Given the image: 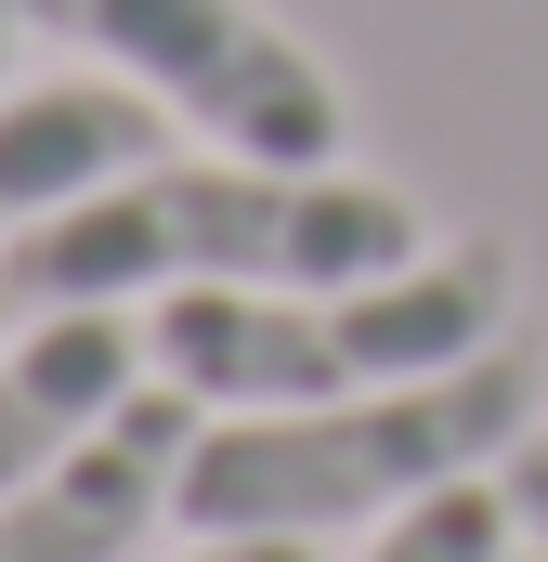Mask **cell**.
I'll list each match as a JSON object with an SVG mask.
<instances>
[{"label": "cell", "instance_id": "obj_13", "mask_svg": "<svg viewBox=\"0 0 548 562\" xmlns=\"http://www.w3.org/2000/svg\"><path fill=\"white\" fill-rule=\"evenodd\" d=\"M510 562H548V550H510Z\"/></svg>", "mask_w": 548, "mask_h": 562}, {"label": "cell", "instance_id": "obj_8", "mask_svg": "<svg viewBox=\"0 0 548 562\" xmlns=\"http://www.w3.org/2000/svg\"><path fill=\"white\" fill-rule=\"evenodd\" d=\"M510 550H523V510H510L496 471H470V484H444V497L392 510L379 550H353V562H510Z\"/></svg>", "mask_w": 548, "mask_h": 562}, {"label": "cell", "instance_id": "obj_3", "mask_svg": "<svg viewBox=\"0 0 548 562\" xmlns=\"http://www.w3.org/2000/svg\"><path fill=\"white\" fill-rule=\"evenodd\" d=\"M510 288L523 276L496 236H444V249L353 276V288H170L144 314V367L170 393H196L209 419L340 406V393H392V380H444V367L496 353Z\"/></svg>", "mask_w": 548, "mask_h": 562}, {"label": "cell", "instance_id": "obj_4", "mask_svg": "<svg viewBox=\"0 0 548 562\" xmlns=\"http://www.w3.org/2000/svg\"><path fill=\"white\" fill-rule=\"evenodd\" d=\"M39 40L118 66L170 119L222 157H274V170H340L353 105L327 79V53L300 26H274L262 0H13Z\"/></svg>", "mask_w": 548, "mask_h": 562}, {"label": "cell", "instance_id": "obj_6", "mask_svg": "<svg viewBox=\"0 0 548 562\" xmlns=\"http://www.w3.org/2000/svg\"><path fill=\"white\" fill-rule=\"evenodd\" d=\"M144 380V327L132 301H79V314H26L13 340H0V497L13 484H39L66 445H92V431L132 406Z\"/></svg>", "mask_w": 548, "mask_h": 562}, {"label": "cell", "instance_id": "obj_5", "mask_svg": "<svg viewBox=\"0 0 548 562\" xmlns=\"http://www.w3.org/2000/svg\"><path fill=\"white\" fill-rule=\"evenodd\" d=\"M196 393L144 380L92 445H66L39 484L0 497V562H144L183 524V458H196Z\"/></svg>", "mask_w": 548, "mask_h": 562}, {"label": "cell", "instance_id": "obj_9", "mask_svg": "<svg viewBox=\"0 0 548 562\" xmlns=\"http://www.w3.org/2000/svg\"><path fill=\"white\" fill-rule=\"evenodd\" d=\"M496 484H510V510H523V550H548V419L496 458Z\"/></svg>", "mask_w": 548, "mask_h": 562}, {"label": "cell", "instance_id": "obj_7", "mask_svg": "<svg viewBox=\"0 0 548 562\" xmlns=\"http://www.w3.org/2000/svg\"><path fill=\"white\" fill-rule=\"evenodd\" d=\"M144 157H170V105H157V92H132L118 66L0 92V249H13L26 223L79 210L92 183L144 170Z\"/></svg>", "mask_w": 548, "mask_h": 562}, {"label": "cell", "instance_id": "obj_11", "mask_svg": "<svg viewBox=\"0 0 548 562\" xmlns=\"http://www.w3.org/2000/svg\"><path fill=\"white\" fill-rule=\"evenodd\" d=\"M13 40H26V13H13V0H0V53H13Z\"/></svg>", "mask_w": 548, "mask_h": 562}, {"label": "cell", "instance_id": "obj_1", "mask_svg": "<svg viewBox=\"0 0 548 562\" xmlns=\"http://www.w3.org/2000/svg\"><path fill=\"white\" fill-rule=\"evenodd\" d=\"M431 249L406 183L379 170H274V157H144L92 183L79 210L26 223L0 249L13 314H79V301H170V288H353Z\"/></svg>", "mask_w": 548, "mask_h": 562}, {"label": "cell", "instance_id": "obj_10", "mask_svg": "<svg viewBox=\"0 0 548 562\" xmlns=\"http://www.w3.org/2000/svg\"><path fill=\"white\" fill-rule=\"evenodd\" d=\"M183 562H313V537H196Z\"/></svg>", "mask_w": 548, "mask_h": 562}, {"label": "cell", "instance_id": "obj_2", "mask_svg": "<svg viewBox=\"0 0 548 562\" xmlns=\"http://www.w3.org/2000/svg\"><path fill=\"white\" fill-rule=\"evenodd\" d=\"M536 431V353L496 340L444 380L392 393H340V406H236L196 419L183 458V537H340V524H392L418 497L496 471Z\"/></svg>", "mask_w": 548, "mask_h": 562}, {"label": "cell", "instance_id": "obj_12", "mask_svg": "<svg viewBox=\"0 0 548 562\" xmlns=\"http://www.w3.org/2000/svg\"><path fill=\"white\" fill-rule=\"evenodd\" d=\"M13 327H26V314H13V301H0V340H13Z\"/></svg>", "mask_w": 548, "mask_h": 562}]
</instances>
